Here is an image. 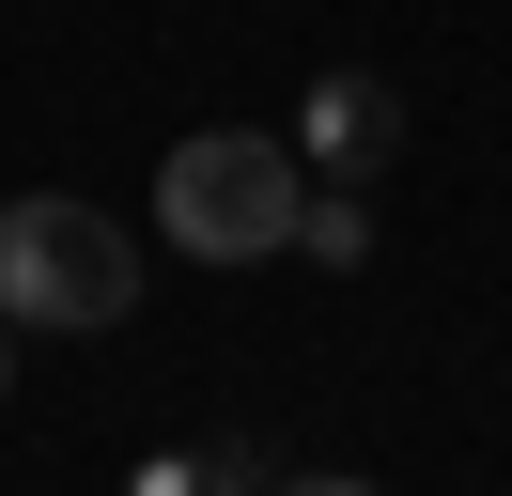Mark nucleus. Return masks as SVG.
Listing matches in <instances>:
<instances>
[{
  "label": "nucleus",
  "mask_w": 512,
  "mask_h": 496,
  "mask_svg": "<svg viewBox=\"0 0 512 496\" xmlns=\"http://www.w3.org/2000/svg\"><path fill=\"white\" fill-rule=\"evenodd\" d=\"M295 202H311V155L264 140V124H202L156 171V233L171 264H295Z\"/></svg>",
  "instance_id": "nucleus-1"
},
{
  "label": "nucleus",
  "mask_w": 512,
  "mask_h": 496,
  "mask_svg": "<svg viewBox=\"0 0 512 496\" xmlns=\"http://www.w3.org/2000/svg\"><path fill=\"white\" fill-rule=\"evenodd\" d=\"M0 310L32 341H94L140 310V233L78 186H32V202H0Z\"/></svg>",
  "instance_id": "nucleus-2"
},
{
  "label": "nucleus",
  "mask_w": 512,
  "mask_h": 496,
  "mask_svg": "<svg viewBox=\"0 0 512 496\" xmlns=\"http://www.w3.org/2000/svg\"><path fill=\"white\" fill-rule=\"evenodd\" d=\"M295 155H311L326 186H388L404 171V78H373V62H326L311 109H295Z\"/></svg>",
  "instance_id": "nucleus-3"
},
{
  "label": "nucleus",
  "mask_w": 512,
  "mask_h": 496,
  "mask_svg": "<svg viewBox=\"0 0 512 496\" xmlns=\"http://www.w3.org/2000/svg\"><path fill=\"white\" fill-rule=\"evenodd\" d=\"M295 264H311V279H357V264H373V186H326V171H311V202H295Z\"/></svg>",
  "instance_id": "nucleus-4"
},
{
  "label": "nucleus",
  "mask_w": 512,
  "mask_h": 496,
  "mask_svg": "<svg viewBox=\"0 0 512 496\" xmlns=\"http://www.w3.org/2000/svg\"><path fill=\"white\" fill-rule=\"evenodd\" d=\"M0 388H16V310H0Z\"/></svg>",
  "instance_id": "nucleus-5"
}]
</instances>
